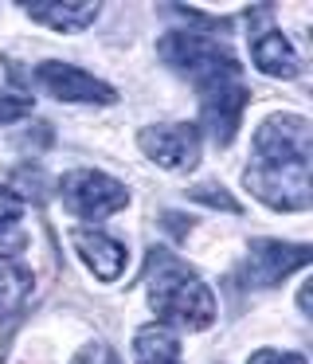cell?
<instances>
[{
  "label": "cell",
  "instance_id": "5bb4252c",
  "mask_svg": "<svg viewBox=\"0 0 313 364\" xmlns=\"http://www.w3.org/2000/svg\"><path fill=\"white\" fill-rule=\"evenodd\" d=\"M23 220V200L12 188H0V235H12Z\"/></svg>",
  "mask_w": 313,
  "mask_h": 364
},
{
  "label": "cell",
  "instance_id": "52a82bcc",
  "mask_svg": "<svg viewBox=\"0 0 313 364\" xmlns=\"http://www.w3.org/2000/svg\"><path fill=\"white\" fill-rule=\"evenodd\" d=\"M313 259L305 243H278V239H255L247 251V282L250 286H278L286 274L302 270Z\"/></svg>",
  "mask_w": 313,
  "mask_h": 364
},
{
  "label": "cell",
  "instance_id": "3957f363",
  "mask_svg": "<svg viewBox=\"0 0 313 364\" xmlns=\"http://www.w3.org/2000/svg\"><path fill=\"white\" fill-rule=\"evenodd\" d=\"M161 59L172 67V71L188 75L200 90L223 87V82H243V67L223 43L208 40V36L196 32H169L156 43Z\"/></svg>",
  "mask_w": 313,
  "mask_h": 364
},
{
  "label": "cell",
  "instance_id": "9a60e30c",
  "mask_svg": "<svg viewBox=\"0 0 313 364\" xmlns=\"http://www.w3.org/2000/svg\"><path fill=\"white\" fill-rule=\"evenodd\" d=\"M247 364H309L302 353H278V348H258V353H250Z\"/></svg>",
  "mask_w": 313,
  "mask_h": 364
},
{
  "label": "cell",
  "instance_id": "ac0fdd59",
  "mask_svg": "<svg viewBox=\"0 0 313 364\" xmlns=\"http://www.w3.org/2000/svg\"><path fill=\"white\" fill-rule=\"evenodd\" d=\"M31 110L28 98H12V95H0V122H12V118H23Z\"/></svg>",
  "mask_w": 313,
  "mask_h": 364
},
{
  "label": "cell",
  "instance_id": "6da1fadb",
  "mask_svg": "<svg viewBox=\"0 0 313 364\" xmlns=\"http://www.w3.org/2000/svg\"><path fill=\"white\" fill-rule=\"evenodd\" d=\"M313 126L302 114H270L255 129L243 184L250 196L278 212H305L313 204Z\"/></svg>",
  "mask_w": 313,
  "mask_h": 364
},
{
  "label": "cell",
  "instance_id": "5b68a950",
  "mask_svg": "<svg viewBox=\"0 0 313 364\" xmlns=\"http://www.w3.org/2000/svg\"><path fill=\"white\" fill-rule=\"evenodd\" d=\"M137 145L149 161H156L169 173H184L200 161V129L188 122H169V126H145L137 134Z\"/></svg>",
  "mask_w": 313,
  "mask_h": 364
},
{
  "label": "cell",
  "instance_id": "8fae6325",
  "mask_svg": "<svg viewBox=\"0 0 313 364\" xmlns=\"http://www.w3.org/2000/svg\"><path fill=\"white\" fill-rule=\"evenodd\" d=\"M250 59H255V67L262 75H270V79H297V71H302V59H297L294 43L282 32L255 36V40H250Z\"/></svg>",
  "mask_w": 313,
  "mask_h": 364
},
{
  "label": "cell",
  "instance_id": "d6986e66",
  "mask_svg": "<svg viewBox=\"0 0 313 364\" xmlns=\"http://www.w3.org/2000/svg\"><path fill=\"white\" fill-rule=\"evenodd\" d=\"M309 294H313V282H305L302 290H297V301H302V314H309Z\"/></svg>",
  "mask_w": 313,
  "mask_h": 364
},
{
  "label": "cell",
  "instance_id": "ba28073f",
  "mask_svg": "<svg viewBox=\"0 0 313 364\" xmlns=\"http://www.w3.org/2000/svg\"><path fill=\"white\" fill-rule=\"evenodd\" d=\"M200 95H203V126L216 134L219 145H231L243 118V106L250 102V90L243 82H223V87L200 90Z\"/></svg>",
  "mask_w": 313,
  "mask_h": 364
},
{
  "label": "cell",
  "instance_id": "9c48e42d",
  "mask_svg": "<svg viewBox=\"0 0 313 364\" xmlns=\"http://www.w3.org/2000/svg\"><path fill=\"white\" fill-rule=\"evenodd\" d=\"M70 243H75V251L83 255V262L90 267V274L102 278V282H114L125 270V243H117L106 231L78 228V231H70Z\"/></svg>",
  "mask_w": 313,
  "mask_h": 364
},
{
  "label": "cell",
  "instance_id": "4fadbf2b",
  "mask_svg": "<svg viewBox=\"0 0 313 364\" xmlns=\"http://www.w3.org/2000/svg\"><path fill=\"white\" fill-rule=\"evenodd\" d=\"M133 360L137 364H184L176 337L169 329H156V325H149V329H141L133 337Z\"/></svg>",
  "mask_w": 313,
  "mask_h": 364
},
{
  "label": "cell",
  "instance_id": "2e32d148",
  "mask_svg": "<svg viewBox=\"0 0 313 364\" xmlns=\"http://www.w3.org/2000/svg\"><path fill=\"white\" fill-rule=\"evenodd\" d=\"M192 200H200V204H211V208H227V212H239V204H235V200L227 196L223 188H211V184L196 188V192H192Z\"/></svg>",
  "mask_w": 313,
  "mask_h": 364
},
{
  "label": "cell",
  "instance_id": "7c38bea8",
  "mask_svg": "<svg viewBox=\"0 0 313 364\" xmlns=\"http://www.w3.org/2000/svg\"><path fill=\"white\" fill-rule=\"evenodd\" d=\"M31 286H36L31 270L23 262L8 259V255H0V321H8L12 314H20L28 306Z\"/></svg>",
  "mask_w": 313,
  "mask_h": 364
},
{
  "label": "cell",
  "instance_id": "e0dca14e",
  "mask_svg": "<svg viewBox=\"0 0 313 364\" xmlns=\"http://www.w3.org/2000/svg\"><path fill=\"white\" fill-rule=\"evenodd\" d=\"M75 364H122V360H117L106 345H86L83 353L75 356Z\"/></svg>",
  "mask_w": 313,
  "mask_h": 364
},
{
  "label": "cell",
  "instance_id": "7a4b0ae2",
  "mask_svg": "<svg viewBox=\"0 0 313 364\" xmlns=\"http://www.w3.org/2000/svg\"><path fill=\"white\" fill-rule=\"evenodd\" d=\"M145 286H149V306L164 325L180 329H208L216 321V294L208 290L200 274L176 259L164 247H153L145 259Z\"/></svg>",
  "mask_w": 313,
  "mask_h": 364
},
{
  "label": "cell",
  "instance_id": "30bf717a",
  "mask_svg": "<svg viewBox=\"0 0 313 364\" xmlns=\"http://www.w3.org/2000/svg\"><path fill=\"white\" fill-rule=\"evenodd\" d=\"M23 12H28L36 24L43 28H55V32H83V28H90L94 20H98V4H86V0H28L23 4Z\"/></svg>",
  "mask_w": 313,
  "mask_h": 364
},
{
  "label": "cell",
  "instance_id": "277c9868",
  "mask_svg": "<svg viewBox=\"0 0 313 364\" xmlns=\"http://www.w3.org/2000/svg\"><path fill=\"white\" fill-rule=\"evenodd\" d=\"M59 196L63 208L78 220H110L114 212H122L129 204V188L114 176L98 173V168H70L67 176L59 181Z\"/></svg>",
  "mask_w": 313,
  "mask_h": 364
},
{
  "label": "cell",
  "instance_id": "8992f818",
  "mask_svg": "<svg viewBox=\"0 0 313 364\" xmlns=\"http://www.w3.org/2000/svg\"><path fill=\"white\" fill-rule=\"evenodd\" d=\"M36 82L39 90H47L59 102H94V106H110L114 102V87H106L102 79L86 75L83 67L59 63V59H47V63L36 67Z\"/></svg>",
  "mask_w": 313,
  "mask_h": 364
}]
</instances>
